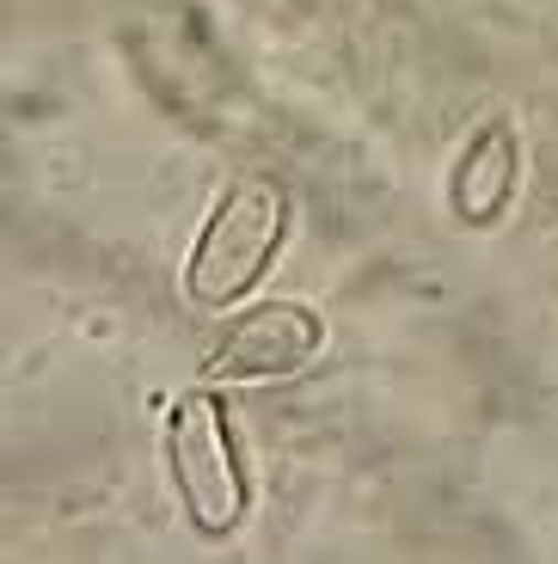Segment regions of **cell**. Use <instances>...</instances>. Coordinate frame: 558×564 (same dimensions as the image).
I'll return each mask as SVG.
<instances>
[{"mask_svg":"<svg viewBox=\"0 0 558 564\" xmlns=\"http://www.w3.org/2000/svg\"><path fill=\"white\" fill-rule=\"evenodd\" d=\"M294 203L270 172H239L215 191L210 215L196 227L191 258H184V301L203 313L246 307L265 276L277 270L282 240H289Z\"/></svg>","mask_w":558,"mask_h":564,"instance_id":"6da1fadb","label":"cell"},{"mask_svg":"<svg viewBox=\"0 0 558 564\" xmlns=\"http://www.w3.org/2000/svg\"><path fill=\"white\" fill-rule=\"evenodd\" d=\"M160 460H167L172 497H179L184 522L203 540H227L251 509V479L239 460L234 423H227L222 387L196 381L191 393L172 399L167 430H160Z\"/></svg>","mask_w":558,"mask_h":564,"instance_id":"7a4b0ae2","label":"cell"},{"mask_svg":"<svg viewBox=\"0 0 558 564\" xmlns=\"http://www.w3.org/2000/svg\"><path fill=\"white\" fill-rule=\"evenodd\" d=\"M320 350H325V319L308 301H258V307L227 313V325L215 332L210 356H203V381L270 387V381L301 375Z\"/></svg>","mask_w":558,"mask_h":564,"instance_id":"3957f363","label":"cell"},{"mask_svg":"<svg viewBox=\"0 0 558 564\" xmlns=\"http://www.w3.org/2000/svg\"><path fill=\"white\" fill-rule=\"evenodd\" d=\"M522 191V129L509 111H491L448 166V215L461 227H497Z\"/></svg>","mask_w":558,"mask_h":564,"instance_id":"277c9868","label":"cell"}]
</instances>
